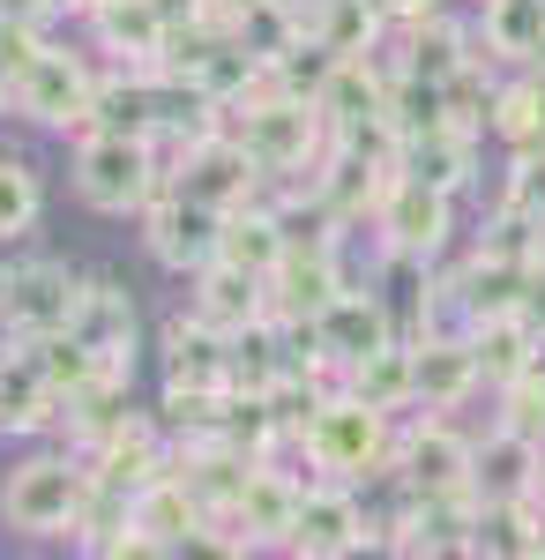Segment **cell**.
Wrapping results in <instances>:
<instances>
[{"instance_id":"39","label":"cell","mask_w":545,"mask_h":560,"mask_svg":"<svg viewBox=\"0 0 545 560\" xmlns=\"http://www.w3.org/2000/svg\"><path fill=\"white\" fill-rule=\"evenodd\" d=\"M508 210H531L545 217V142H531V150H515V173H508Z\"/></svg>"},{"instance_id":"15","label":"cell","mask_w":545,"mask_h":560,"mask_svg":"<svg viewBox=\"0 0 545 560\" xmlns=\"http://www.w3.org/2000/svg\"><path fill=\"white\" fill-rule=\"evenodd\" d=\"M90 23H97V45H105L120 68H165L172 23H165L158 0H97Z\"/></svg>"},{"instance_id":"9","label":"cell","mask_w":545,"mask_h":560,"mask_svg":"<svg viewBox=\"0 0 545 560\" xmlns=\"http://www.w3.org/2000/svg\"><path fill=\"white\" fill-rule=\"evenodd\" d=\"M90 105H97V83L76 52H53L45 45L38 60L15 75V113H31L38 128H90Z\"/></svg>"},{"instance_id":"36","label":"cell","mask_w":545,"mask_h":560,"mask_svg":"<svg viewBox=\"0 0 545 560\" xmlns=\"http://www.w3.org/2000/svg\"><path fill=\"white\" fill-rule=\"evenodd\" d=\"M486 128L508 135L515 150L545 142V75H531V83H515V90H494V120Z\"/></svg>"},{"instance_id":"46","label":"cell","mask_w":545,"mask_h":560,"mask_svg":"<svg viewBox=\"0 0 545 560\" xmlns=\"http://www.w3.org/2000/svg\"><path fill=\"white\" fill-rule=\"evenodd\" d=\"M8 97H15V83H8V75H0V105H8Z\"/></svg>"},{"instance_id":"26","label":"cell","mask_w":545,"mask_h":560,"mask_svg":"<svg viewBox=\"0 0 545 560\" xmlns=\"http://www.w3.org/2000/svg\"><path fill=\"white\" fill-rule=\"evenodd\" d=\"M90 471H97V486H113V493H142L150 478H165V448H158V433L142 427V419H127L105 448H90Z\"/></svg>"},{"instance_id":"32","label":"cell","mask_w":545,"mask_h":560,"mask_svg":"<svg viewBox=\"0 0 545 560\" xmlns=\"http://www.w3.org/2000/svg\"><path fill=\"white\" fill-rule=\"evenodd\" d=\"M486 60H538L545 45V0H486V23H478Z\"/></svg>"},{"instance_id":"43","label":"cell","mask_w":545,"mask_h":560,"mask_svg":"<svg viewBox=\"0 0 545 560\" xmlns=\"http://www.w3.org/2000/svg\"><path fill=\"white\" fill-rule=\"evenodd\" d=\"M158 8H165L172 31H187V23H202V15H210V0H158Z\"/></svg>"},{"instance_id":"13","label":"cell","mask_w":545,"mask_h":560,"mask_svg":"<svg viewBox=\"0 0 545 560\" xmlns=\"http://www.w3.org/2000/svg\"><path fill=\"white\" fill-rule=\"evenodd\" d=\"M336 292H344L336 240H292V255L269 269V314H285V322H314Z\"/></svg>"},{"instance_id":"14","label":"cell","mask_w":545,"mask_h":560,"mask_svg":"<svg viewBox=\"0 0 545 560\" xmlns=\"http://www.w3.org/2000/svg\"><path fill=\"white\" fill-rule=\"evenodd\" d=\"M254 464H262V456H247L240 441H224V433H195V441H187V456H179L172 471L187 478V486H195V501H202V509L224 523L232 509H240V493H247Z\"/></svg>"},{"instance_id":"25","label":"cell","mask_w":545,"mask_h":560,"mask_svg":"<svg viewBox=\"0 0 545 560\" xmlns=\"http://www.w3.org/2000/svg\"><path fill=\"white\" fill-rule=\"evenodd\" d=\"M471 553H494V560H538L545 553V501H478V538Z\"/></svg>"},{"instance_id":"10","label":"cell","mask_w":545,"mask_h":560,"mask_svg":"<svg viewBox=\"0 0 545 560\" xmlns=\"http://www.w3.org/2000/svg\"><path fill=\"white\" fill-rule=\"evenodd\" d=\"M367 546H374L367 509H359L344 486H306V493H299V516H292L285 553H299V560H344V553H367Z\"/></svg>"},{"instance_id":"38","label":"cell","mask_w":545,"mask_h":560,"mask_svg":"<svg viewBox=\"0 0 545 560\" xmlns=\"http://www.w3.org/2000/svg\"><path fill=\"white\" fill-rule=\"evenodd\" d=\"M501 427L523 433V441H538L545 448V359L531 366V374H515V382H501Z\"/></svg>"},{"instance_id":"33","label":"cell","mask_w":545,"mask_h":560,"mask_svg":"<svg viewBox=\"0 0 545 560\" xmlns=\"http://www.w3.org/2000/svg\"><path fill=\"white\" fill-rule=\"evenodd\" d=\"M404 68L426 75V83H456V75L478 68V52H471V38H463L456 23L426 15V23H411V38H404Z\"/></svg>"},{"instance_id":"20","label":"cell","mask_w":545,"mask_h":560,"mask_svg":"<svg viewBox=\"0 0 545 560\" xmlns=\"http://www.w3.org/2000/svg\"><path fill=\"white\" fill-rule=\"evenodd\" d=\"M135 523L165 546V553H187V546H202V530H210V509L195 501V486L179 471H165V478H150L142 493H135Z\"/></svg>"},{"instance_id":"21","label":"cell","mask_w":545,"mask_h":560,"mask_svg":"<svg viewBox=\"0 0 545 560\" xmlns=\"http://www.w3.org/2000/svg\"><path fill=\"white\" fill-rule=\"evenodd\" d=\"M68 329H76L113 374H135V306H127L120 284H83V300H76V322H68Z\"/></svg>"},{"instance_id":"28","label":"cell","mask_w":545,"mask_h":560,"mask_svg":"<svg viewBox=\"0 0 545 560\" xmlns=\"http://www.w3.org/2000/svg\"><path fill=\"white\" fill-rule=\"evenodd\" d=\"M344 388H351V396H367V404H381V411L419 404V345H381V351H367L359 366H344Z\"/></svg>"},{"instance_id":"22","label":"cell","mask_w":545,"mask_h":560,"mask_svg":"<svg viewBox=\"0 0 545 560\" xmlns=\"http://www.w3.org/2000/svg\"><path fill=\"white\" fill-rule=\"evenodd\" d=\"M195 314H210L217 329H247V322L269 314V277L217 255L210 269H195Z\"/></svg>"},{"instance_id":"23","label":"cell","mask_w":545,"mask_h":560,"mask_svg":"<svg viewBox=\"0 0 545 560\" xmlns=\"http://www.w3.org/2000/svg\"><path fill=\"white\" fill-rule=\"evenodd\" d=\"M478 382H486V366H478L471 329L463 337H419V404L426 411H456Z\"/></svg>"},{"instance_id":"48","label":"cell","mask_w":545,"mask_h":560,"mask_svg":"<svg viewBox=\"0 0 545 560\" xmlns=\"http://www.w3.org/2000/svg\"><path fill=\"white\" fill-rule=\"evenodd\" d=\"M0 15H8V8H0Z\"/></svg>"},{"instance_id":"27","label":"cell","mask_w":545,"mask_h":560,"mask_svg":"<svg viewBox=\"0 0 545 560\" xmlns=\"http://www.w3.org/2000/svg\"><path fill=\"white\" fill-rule=\"evenodd\" d=\"M299 15H306V38L322 45V52H336V60H359V52H374L381 23H389L374 0H306Z\"/></svg>"},{"instance_id":"34","label":"cell","mask_w":545,"mask_h":560,"mask_svg":"<svg viewBox=\"0 0 545 560\" xmlns=\"http://www.w3.org/2000/svg\"><path fill=\"white\" fill-rule=\"evenodd\" d=\"M523 284H531V261H508V255H486L471 261V277H463V314L478 322V314H515L523 306Z\"/></svg>"},{"instance_id":"16","label":"cell","mask_w":545,"mask_h":560,"mask_svg":"<svg viewBox=\"0 0 545 560\" xmlns=\"http://www.w3.org/2000/svg\"><path fill=\"white\" fill-rule=\"evenodd\" d=\"M165 382H179V388H232V329H217L210 314H179V322H165Z\"/></svg>"},{"instance_id":"7","label":"cell","mask_w":545,"mask_h":560,"mask_svg":"<svg viewBox=\"0 0 545 560\" xmlns=\"http://www.w3.org/2000/svg\"><path fill=\"white\" fill-rule=\"evenodd\" d=\"M396 478L411 501H449V493H478V441L449 427H411L396 441Z\"/></svg>"},{"instance_id":"5","label":"cell","mask_w":545,"mask_h":560,"mask_svg":"<svg viewBox=\"0 0 545 560\" xmlns=\"http://www.w3.org/2000/svg\"><path fill=\"white\" fill-rule=\"evenodd\" d=\"M76 300H83V284L60 269V261H8L0 269V329L8 337H53V329H68L76 322Z\"/></svg>"},{"instance_id":"47","label":"cell","mask_w":545,"mask_h":560,"mask_svg":"<svg viewBox=\"0 0 545 560\" xmlns=\"http://www.w3.org/2000/svg\"><path fill=\"white\" fill-rule=\"evenodd\" d=\"M538 501H545V486H538Z\"/></svg>"},{"instance_id":"8","label":"cell","mask_w":545,"mask_h":560,"mask_svg":"<svg viewBox=\"0 0 545 560\" xmlns=\"http://www.w3.org/2000/svg\"><path fill=\"white\" fill-rule=\"evenodd\" d=\"M142 217H150V232H142L150 255L165 261V269H179V277H195V269L217 261V247H224V217L232 210H210V202H195V195L172 187V195H158Z\"/></svg>"},{"instance_id":"11","label":"cell","mask_w":545,"mask_h":560,"mask_svg":"<svg viewBox=\"0 0 545 560\" xmlns=\"http://www.w3.org/2000/svg\"><path fill=\"white\" fill-rule=\"evenodd\" d=\"M449 187H426V179H411V173H396L389 187H381V202H374V217H381V240L389 247H404V255H433L456 224H449Z\"/></svg>"},{"instance_id":"40","label":"cell","mask_w":545,"mask_h":560,"mask_svg":"<svg viewBox=\"0 0 545 560\" xmlns=\"http://www.w3.org/2000/svg\"><path fill=\"white\" fill-rule=\"evenodd\" d=\"M38 52H45V38H38V23H31V15H0V75H8V83H15Z\"/></svg>"},{"instance_id":"42","label":"cell","mask_w":545,"mask_h":560,"mask_svg":"<svg viewBox=\"0 0 545 560\" xmlns=\"http://www.w3.org/2000/svg\"><path fill=\"white\" fill-rule=\"evenodd\" d=\"M531 329H538V345H545V269H531V284H523V306H515Z\"/></svg>"},{"instance_id":"31","label":"cell","mask_w":545,"mask_h":560,"mask_svg":"<svg viewBox=\"0 0 545 560\" xmlns=\"http://www.w3.org/2000/svg\"><path fill=\"white\" fill-rule=\"evenodd\" d=\"M396 173L426 179V187H449L456 195L471 179V128H433V135H404L396 150Z\"/></svg>"},{"instance_id":"6","label":"cell","mask_w":545,"mask_h":560,"mask_svg":"<svg viewBox=\"0 0 545 560\" xmlns=\"http://www.w3.org/2000/svg\"><path fill=\"white\" fill-rule=\"evenodd\" d=\"M254 150L240 135H187V150H179V165H172V187L179 195H195V202H210V210H247L254 202Z\"/></svg>"},{"instance_id":"45","label":"cell","mask_w":545,"mask_h":560,"mask_svg":"<svg viewBox=\"0 0 545 560\" xmlns=\"http://www.w3.org/2000/svg\"><path fill=\"white\" fill-rule=\"evenodd\" d=\"M68 8H83V15H90V8H97V0H53V15H68Z\"/></svg>"},{"instance_id":"4","label":"cell","mask_w":545,"mask_h":560,"mask_svg":"<svg viewBox=\"0 0 545 560\" xmlns=\"http://www.w3.org/2000/svg\"><path fill=\"white\" fill-rule=\"evenodd\" d=\"M299 441H306V456H314V471L329 478H374L396 448H389V411L381 404H367V396H322L314 404V419L299 427Z\"/></svg>"},{"instance_id":"3","label":"cell","mask_w":545,"mask_h":560,"mask_svg":"<svg viewBox=\"0 0 545 560\" xmlns=\"http://www.w3.org/2000/svg\"><path fill=\"white\" fill-rule=\"evenodd\" d=\"M90 493H97V471L90 464H76V456H31V464L8 471L0 509H8V523L23 538H76Z\"/></svg>"},{"instance_id":"41","label":"cell","mask_w":545,"mask_h":560,"mask_svg":"<svg viewBox=\"0 0 545 560\" xmlns=\"http://www.w3.org/2000/svg\"><path fill=\"white\" fill-rule=\"evenodd\" d=\"M381 15H389V23H404V31H411V23H426V15H441V0H374Z\"/></svg>"},{"instance_id":"12","label":"cell","mask_w":545,"mask_h":560,"mask_svg":"<svg viewBox=\"0 0 545 560\" xmlns=\"http://www.w3.org/2000/svg\"><path fill=\"white\" fill-rule=\"evenodd\" d=\"M381 345H396V322H389V306L374 300V292H336L322 314H314V351H322V366H359L367 351H381Z\"/></svg>"},{"instance_id":"17","label":"cell","mask_w":545,"mask_h":560,"mask_svg":"<svg viewBox=\"0 0 545 560\" xmlns=\"http://www.w3.org/2000/svg\"><path fill=\"white\" fill-rule=\"evenodd\" d=\"M299 493L306 486H292L285 471H269V464H254L247 493H240V509H232V546L240 553H254V546H285L292 538V516H299Z\"/></svg>"},{"instance_id":"24","label":"cell","mask_w":545,"mask_h":560,"mask_svg":"<svg viewBox=\"0 0 545 560\" xmlns=\"http://www.w3.org/2000/svg\"><path fill=\"white\" fill-rule=\"evenodd\" d=\"M545 486V448L523 441V433H494L478 441V501H531Z\"/></svg>"},{"instance_id":"2","label":"cell","mask_w":545,"mask_h":560,"mask_svg":"<svg viewBox=\"0 0 545 560\" xmlns=\"http://www.w3.org/2000/svg\"><path fill=\"white\" fill-rule=\"evenodd\" d=\"M158 158H150V135H120V128H83L76 142V195L90 210L105 217H127V210H150L158 202Z\"/></svg>"},{"instance_id":"18","label":"cell","mask_w":545,"mask_h":560,"mask_svg":"<svg viewBox=\"0 0 545 560\" xmlns=\"http://www.w3.org/2000/svg\"><path fill=\"white\" fill-rule=\"evenodd\" d=\"M60 411H68V396L53 388L38 351H0V433H45Z\"/></svg>"},{"instance_id":"30","label":"cell","mask_w":545,"mask_h":560,"mask_svg":"<svg viewBox=\"0 0 545 560\" xmlns=\"http://www.w3.org/2000/svg\"><path fill=\"white\" fill-rule=\"evenodd\" d=\"M224 261H240V269H254V277H269L277 261L292 255V232H285V210H232L224 217V247H217Z\"/></svg>"},{"instance_id":"19","label":"cell","mask_w":545,"mask_h":560,"mask_svg":"<svg viewBox=\"0 0 545 560\" xmlns=\"http://www.w3.org/2000/svg\"><path fill=\"white\" fill-rule=\"evenodd\" d=\"M314 105L329 113V135L381 128V120H389V75L374 68V52H359V60H336Z\"/></svg>"},{"instance_id":"37","label":"cell","mask_w":545,"mask_h":560,"mask_svg":"<svg viewBox=\"0 0 545 560\" xmlns=\"http://www.w3.org/2000/svg\"><path fill=\"white\" fill-rule=\"evenodd\" d=\"M38 210H45L38 173L15 165V158H0V240H23V232L38 224Z\"/></svg>"},{"instance_id":"29","label":"cell","mask_w":545,"mask_h":560,"mask_svg":"<svg viewBox=\"0 0 545 560\" xmlns=\"http://www.w3.org/2000/svg\"><path fill=\"white\" fill-rule=\"evenodd\" d=\"M471 345H478V366H486V382L501 388V382H515V374H531L538 366V329L523 322V314H478L471 322Z\"/></svg>"},{"instance_id":"35","label":"cell","mask_w":545,"mask_h":560,"mask_svg":"<svg viewBox=\"0 0 545 560\" xmlns=\"http://www.w3.org/2000/svg\"><path fill=\"white\" fill-rule=\"evenodd\" d=\"M232 31H240V38L254 45V60L277 75V60H285V52L306 38V15H299V8H285V0H254V8L240 15V23H232Z\"/></svg>"},{"instance_id":"44","label":"cell","mask_w":545,"mask_h":560,"mask_svg":"<svg viewBox=\"0 0 545 560\" xmlns=\"http://www.w3.org/2000/svg\"><path fill=\"white\" fill-rule=\"evenodd\" d=\"M247 8H254V0H210V15H217V23H240Z\"/></svg>"},{"instance_id":"1","label":"cell","mask_w":545,"mask_h":560,"mask_svg":"<svg viewBox=\"0 0 545 560\" xmlns=\"http://www.w3.org/2000/svg\"><path fill=\"white\" fill-rule=\"evenodd\" d=\"M240 142L254 150V165H262V179H314V165L329 158V113L314 105V97H299V90H285L277 75L254 90L247 105H240Z\"/></svg>"}]
</instances>
